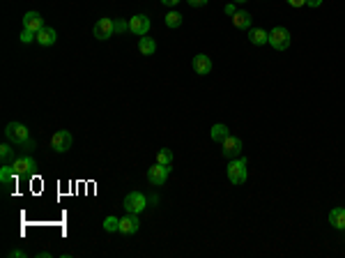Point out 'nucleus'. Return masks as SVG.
Masks as SVG:
<instances>
[{
    "label": "nucleus",
    "mask_w": 345,
    "mask_h": 258,
    "mask_svg": "<svg viewBox=\"0 0 345 258\" xmlns=\"http://www.w3.org/2000/svg\"><path fill=\"white\" fill-rule=\"evenodd\" d=\"M5 136L9 143L23 145L30 141V129L25 125H21V122H9V125L5 127Z\"/></svg>",
    "instance_id": "f257e3e1"
},
{
    "label": "nucleus",
    "mask_w": 345,
    "mask_h": 258,
    "mask_svg": "<svg viewBox=\"0 0 345 258\" xmlns=\"http://www.w3.org/2000/svg\"><path fill=\"white\" fill-rule=\"evenodd\" d=\"M228 180L232 185H244L246 182V159H230L228 164Z\"/></svg>",
    "instance_id": "f03ea898"
},
{
    "label": "nucleus",
    "mask_w": 345,
    "mask_h": 258,
    "mask_svg": "<svg viewBox=\"0 0 345 258\" xmlns=\"http://www.w3.org/2000/svg\"><path fill=\"white\" fill-rule=\"evenodd\" d=\"M267 44H272V48H276V51H286V48L290 46V30H288V28H283V25H276V28H272Z\"/></svg>",
    "instance_id": "7ed1b4c3"
},
{
    "label": "nucleus",
    "mask_w": 345,
    "mask_h": 258,
    "mask_svg": "<svg viewBox=\"0 0 345 258\" xmlns=\"http://www.w3.org/2000/svg\"><path fill=\"white\" fill-rule=\"evenodd\" d=\"M148 205V198L143 196L141 192H131L125 196V212H131V215H141Z\"/></svg>",
    "instance_id": "20e7f679"
},
{
    "label": "nucleus",
    "mask_w": 345,
    "mask_h": 258,
    "mask_svg": "<svg viewBox=\"0 0 345 258\" xmlns=\"http://www.w3.org/2000/svg\"><path fill=\"white\" fill-rule=\"evenodd\" d=\"M168 173H171V166H164V164L157 162L155 166L148 168V180H150V185H155V187L166 185Z\"/></svg>",
    "instance_id": "39448f33"
},
{
    "label": "nucleus",
    "mask_w": 345,
    "mask_h": 258,
    "mask_svg": "<svg viewBox=\"0 0 345 258\" xmlns=\"http://www.w3.org/2000/svg\"><path fill=\"white\" fill-rule=\"evenodd\" d=\"M74 138L69 132H65V129H60V132H55L53 136H51V148H53L55 152H67L69 148H72Z\"/></svg>",
    "instance_id": "423d86ee"
},
{
    "label": "nucleus",
    "mask_w": 345,
    "mask_h": 258,
    "mask_svg": "<svg viewBox=\"0 0 345 258\" xmlns=\"http://www.w3.org/2000/svg\"><path fill=\"white\" fill-rule=\"evenodd\" d=\"M115 32V25H113V18H99L95 23V28H92V35L97 37V39H108V37Z\"/></svg>",
    "instance_id": "0eeeda50"
},
{
    "label": "nucleus",
    "mask_w": 345,
    "mask_h": 258,
    "mask_svg": "<svg viewBox=\"0 0 345 258\" xmlns=\"http://www.w3.org/2000/svg\"><path fill=\"white\" fill-rule=\"evenodd\" d=\"M129 30L138 37H145L150 32V18L145 14H136L129 18Z\"/></svg>",
    "instance_id": "6e6552de"
},
{
    "label": "nucleus",
    "mask_w": 345,
    "mask_h": 258,
    "mask_svg": "<svg viewBox=\"0 0 345 258\" xmlns=\"http://www.w3.org/2000/svg\"><path fill=\"white\" fill-rule=\"evenodd\" d=\"M223 157L226 159H235V157H239V152H242V141H239L237 136H228L226 141H223Z\"/></svg>",
    "instance_id": "1a4fd4ad"
},
{
    "label": "nucleus",
    "mask_w": 345,
    "mask_h": 258,
    "mask_svg": "<svg viewBox=\"0 0 345 258\" xmlns=\"http://www.w3.org/2000/svg\"><path fill=\"white\" fill-rule=\"evenodd\" d=\"M191 67H193V72H196L198 76H207V74L212 72V60H209V55L198 53V55H193Z\"/></svg>",
    "instance_id": "9d476101"
},
{
    "label": "nucleus",
    "mask_w": 345,
    "mask_h": 258,
    "mask_svg": "<svg viewBox=\"0 0 345 258\" xmlns=\"http://www.w3.org/2000/svg\"><path fill=\"white\" fill-rule=\"evenodd\" d=\"M35 159L32 157H16L14 159V164H12V168H14V173L16 175H30L32 171H35Z\"/></svg>",
    "instance_id": "9b49d317"
},
{
    "label": "nucleus",
    "mask_w": 345,
    "mask_h": 258,
    "mask_svg": "<svg viewBox=\"0 0 345 258\" xmlns=\"http://www.w3.org/2000/svg\"><path fill=\"white\" fill-rule=\"evenodd\" d=\"M138 228H141V219H138V215H131V212H127V215L120 219V233L131 235V233H136Z\"/></svg>",
    "instance_id": "f8f14e48"
},
{
    "label": "nucleus",
    "mask_w": 345,
    "mask_h": 258,
    "mask_svg": "<svg viewBox=\"0 0 345 258\" xmlns=\"http://www.w3.org/2000/svg\"><path fill=\"white\" fill-rule=\"evenodd\" d=\"M23 28L25 30H32V32H39L44 28V18L39 12H25L23 16Z\"/></svg>",
    "instance_id": "ddd939ff"
},
{
    "label": "nucleus",
    "mask_w": 345,
    "mask_h": 258,
    "mask_svg": "<svg viewBox=\"0 0 345 258\" xmlns=\"http://www.w3.org/2000/svg\"><path fill=\"white\" fill-rule=\"evenodd\" d=\"M55 39H58V32H55L53 28H46V25H44L42 30L37 32V39H35V42L42 44V46H53Z\"/></svg>",
    "instance_id": "4468645a"
},
{
    "label": "nucleus",
    "mask_w": 345,
    "mask_h": 258,
    "mask_svg": "<svg viewBox=\"0 0 345 258\" xmlns=\"http://www.w3.org/2000/svg\"><path fill=\"white\" fill-rule=\"evenodd\" d=\"M232 25L239 28V30H249V28H251V14L244 12V9L235 12V14H232Z\"/></svg>",
    "instance_id": "2eb2a0df"
},
{
    "label": "nucleus",
    "mask_w": 345,
    "mask_h": 258,
    "mask_svg": "<svg viewBox=\"0 0 345 258\" xmlns=\"http://www.w3.org/2000/svg\"><path fill=\"white\" fill-rule=\"evenodd\" d=\"M329 224L339 231H345V208H334L329 212Z\"/></svg>",
    "instance_id": "dca6fc26"
},
{
    "label": "nucleus",
    "mask_w": 345,
    "mask_h": 258,
    "mask_svg": "<svg viewBox=\"0 0 345 258\" xmlns=\"http://www.w3.org/2000/svg\"><path fill=\"white\" fill-rule=\"evenodd\" d=\"M249 39H251V44H253V46H262V44L269 42V32L262 30V28H253V30L249 32Z\"/></svg>",
    "instance_id": "f3484780"
},
{
    "label": "nucleus",
    "mask_w": 345,
    "mask_h": 258,
    "mask_svg": "<svg viewBox=\"0 0 345 258\" xmlns=\"http://www.w3.org/2000/svg\"><path fill=\"white\" fill-rule=\"evenodd\" d=\"M138 51H141L143 55H155L157 42L152 39V37H141V39H138Z\"/></svg>",
    "instance_id": "a211bd4d"
},
{
    "label": "nucleus",
    "mask_w": 345,
    "mask_h": 258,
    "mask_svg": "<svg viewBox=\"0 0 345 258\" xmlns=\"http://www.w3.org/2000/svg\"><path fill=\"white\" fill-rule=\"evenodd\" d=\"M14 148L9 143H5V145H0V162H2V166H12L14 164Z\"/></svg>",
    "instance_id": "6ab92c4d"
},
{
    "label": "nucleus",
    "mask_w": 345,
    "mask_h": 258,
    "mask_svg": "<svg viewBox=\"0 0 345 258\" xmlns=\"http://www.w3.org/2000/svg\"><path fill=\"white\" fill-rule=\"evenodd\" d=\"M209 134H212V141H216V143H223V141L230 136V129H228L226 125H221V122H219V125L212 127V132H209Z\"/></svg>",
    "instance_id": "aec40b11"
},
{
    "label": "nucleus",
    "mask_w": 345,
    "mask_h": 258,
    "mask_svg": "<svg viewBox=\"0 0 345 258\" xmlns=\"http://www.w3.org/2000/svg\"><path fill=\"white\" fill-rule=\"evenodd\" d=\"M14 178H16V173H14L12 166H2V168H0V182H2V185L14 182Z\"/></svg>",
    "instance_id": "412c9836"
},
{
    "label": "nucleus",
    "mask_w": 345,
    "mask_h": 258,
    "mask_svg": "<svg viewBox=\"0 0 345 258\" xmlns=\"http://www.w3.org/2000/svg\"><path fill=\"white\" fill-rule=\"evenodd\" d=\"M166 25L168 28H179V25H182V14L179 12H168L166 14Z\"/></svg>",
    "instance_id": "4be33fe9"
},
{
    "label": "nucleus",
    "mask_w": 345,
    "mask_h": 258,
    "mask_svg": "<svg viewBox=\"0 0 345 258\" xmlns=\"http://www.w3.org/2000/svg\"><path fill=\"white\" fill-rule=\"evenodd\" d=\"M104 231H106V233H115V231H120V219L118 217H106V219H104Z\"/></svg>",
    "instance_id": "5701e85b"
},
{
    "label": "nucleus",
    "mask_w": 345,
    "mask_h": 258,
    "mask_svg": "<svg viewBox=\"0 0 345 258\" xmlns=\"http://www.w3.org/2000/svg\"><path fill=\"white\" fill-rule=\"evenodd\" d=\"M157 162L164 164V166H171V164H172V150H168V148L159 150V155H157Z\"/></svg>",
    "instance_id": "b1692460"
},
{
    "label": "nucleus",
    "mask_w": 345,
    "mask_h": 258,
    "mask_svg": "<svg viewBox=\"0 0 345 258\" xmlns=\"http://www.w3.org/2000/svg\"><path fill=\"white\" fill-rule=\"evenodd\" d=\"M113 25H115V32H127L129 30V21H122V18H118V21L113 18Z\"/></svg>",
    "instance_id": "393cba45"
},
{
    "label": "nucleus",
    "mask_w": 345,
    "mask_h": 258,
    "mask_svg": "<svg viewBox=\"0 0 345 258\" xmlns=\"http://www.w3.org/2000/svg\"><path fill=\"white\" fill-rule=\"evenodd\" d=\"M32 39H37V32L25 30V28H23V32H21V42H23V44H30Z\"/></svg>",
    "instance_id": "a878e982"
},
{
    "label": "nucleus",
    "mask_w": 345,
    "mask_h": 258,
    "mask_svg": "<svg viewBox=\"0 0 345 258\" xmlns=\"http://www.w3.org/2000/svg\"><path fill=\"white\" fill-rule=\"evenodd\" d=\"M21 148H23L25 152H32V150H35V141H32V138H30L28 143H23V145H21Z\"/></svg>",
    "instance_id": "bb28decb"
},
{
    "label": "nucleus",
    "mask_w": 345,
    "mask_h": 258,
    "mask_svg": "<svg viewBox=\"0 0 345 258\" xmlns=\"http://www.w3.org/2000/svg\"><path fill=\"white\" fill-rule=\"evenodd\" d=\"M189 5L191 7H205L207 5V0H189Z\"/></svg>",
    "instance_id": "cd10ccee"
},
{
    "label": "nucleus",
    "mask_w": 345,
    "mask_h": 258,
    "mask_svg": "<svg viewBox=\"0 0 345 258\" xmlns=\"http://www.w3.org/2000/svg\"><path fill=\"white\" fill-rule=\"evenodd\" d=\"M288 5L290 7H304L306 5V0H288Z\"/></svg>",
    "instance_id": "c85d7f7f"
},
{
    "label": "nucleus",
    "mask_w": 345,
    "mask_h": 258,
    "mask_svg": "<svg viewBox=\"0 0 345 258\" xmlns=\"http://www.w3.org/2000/svg\"><path fill=\"white\" fill-rule=\"evenodd\" d=\"M179 0H161V5H166V7H175Z\"/></svg>",
    "instance_id": "c756f323"
},
{
    "label": "nucleus",
    "mask_w": 345,
    "mask_h": 258,
    "mask_svg": "<svg viewBox=\"0 0 345 258\" xmlns=\"http://www.w3.org/2000/svg\"><path fill=\"white\" fill-rule=\"evenodd\" d=\"M9 258H25V254L16 249V252H9Z\"/></svg>",
    "instance_id": "7c9ffc66"
},
{
    "label": "nucleus",
    "mask_w": 345,
    "mask_h": 258,
    "mask_svg": "<svg viewBox=\"0 0 345 258\" xmlns=\"http://www.w3.org/2000/svg\"><path fill=\"white\" fill-rule=\"evenodd\" d=\"M306 5H311V7H320V5H322V0H306Z\"/></svg>",
    "instance_id": "2f4dec72"
},
{
    "label": "nucleus",
    "mask_w": 345,
    "mask_h": 258,
    "mask_svg": "<svg viewBox=\"0 0 345 258\" xmlns=\"http://www.w3.org/2000/svg\"><path fill=\"white\" fill-rule=\"evenodd\" d=\"M226 14H230L232 16V14H235V5H226Z\"/></svg>",
    "instance_id": "473e14b6"
},
{
    "label": "nucleus",
    "mask_w": 345,
    "mask_h": 258,
    "mask_svg": "<svg viewBox=\"0 0 345 258\" xmlns=\"http://www.w3.org/2000/svg\"><path fill=\"white\" fill-rule=\"evenodd\" d=\"M235 2H249V0H235Z\"/></svg>",
    "instance_id": "72a5a7b5"
}]
</instances>
